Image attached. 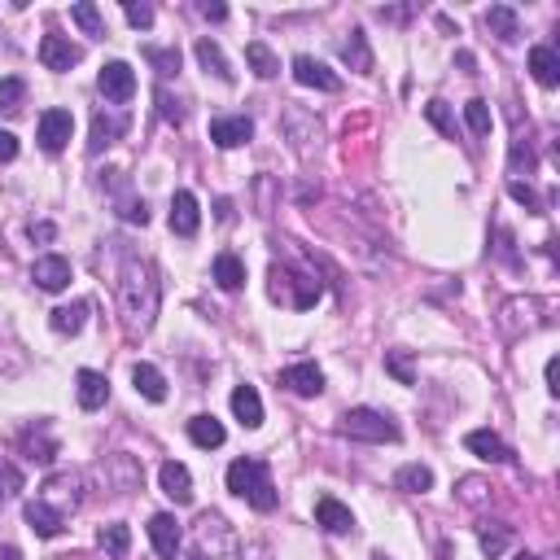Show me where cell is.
<instances>
[{
	"mask_svg": "<svg viewBox=\"0 0 560 560\" xmlns=\"http://www.w3.org/2000/svg\"><path fill=\"white\" fill-rule=\"evenodd\" d=\"M132 386H136V394H145L149 403H162V398H167V381H162V372L153 364L132 368Z\"/></svg>",
	"mask_w": 560,
	"mask_h": 560,
	"instance_id": "603a6c76",
	"label": "cell"
},
{
	"mask_svg": "<svg viewBox=\"0 0 560 560\" xmlns=\"http://www.w3.org/2000/svg\"><path fill=\"white\" fill-rule=\"evenodd\" d=\"M254 136V123L245 114H223V119H211V141L220 149H237Z\"/></svg>",
	"mask_w": 560,
	"mask_h": 560,
	"instance_id": "7c38bea8",
	"label": "cell"
},
{
	"mask_svg": "<svg viewBox=\"0 0 560 560\" xmlns=\"http://www.w3.org/2000/svg\"><path fill=\"white\" fill-rule=\"evenodd\" d=\"M158 482H162V495H167V499H175L180 508H184V504H193V473H189L180 460L162 464V468H158Z\"/></svg>",
	"mask_w": 560,
	"mask_h": 560,
	"instance_id": "8fae6325",
	"label": "cell"
},
{
	"mask_svg": "<svg viewBox=\"0 0 560 560\" xmlns=\"http://www.w3.org/2000/svg\"><path fill=\"white\" fill-rule=\"evenodd\" d=\"M386 372H390L398 386H416V372H412L408 350H386Z\"/></svg>",
	"mask_w": 560,
	"mask_h": 560,
	"instance_id": "836d02e7",
	"label": "cell"
},
{
	"mask_svg": "<svg viewBox=\"0 0 560 560\" xmlns=\"http://www.w3.org/2000/svg\"><path fill=\"white\" fill-rule=\"evenodd\" d=\"M464 447L486 464H508L512 460V447L499 438V434H490V429H473V434L464 438Z\"/></svg>",
	"mask_w": 560,
	"mask_h": 560,
	"instance_id": "9a60e30c",
	"label": "cell"
},
{
	"mask_svg": "<svg viewBox=\"0 0 560 560\" xmlns=\"http://www.w3.org/2000/svg\"><path fill=\"white\" fill-rule=\"evenodd\" d=\"M193 53H197V62L206 66V74H215V79H223V84H232V66H228V57H223V49L215 44V40L201 35Z\"/></svg>",
	"mask_w": 560,
	"mask_h": 560,
	"instance_id": "d4e9b609",
	"label": "cell"
},
{
	"mask_svg": "<svg viewBox=\"0 0 560 560\" xmlns=\"http://www.w3.org/2000/svg\"><path fill=\"white\" fill-rule=\"evenodd\" d=\"M71 18L79 26H84V35H105V23H101V9L93 5V0H79V5H71Z\"/></svg>",
	"mask_w": 560,
	"mask_h": 560,
	"instance_id": "1f68e13d",
	"label": "cell"
},
{
	"mask_svg": "<svg viewBox=\"0 0 560 560\" xmlns=\"http://www.w3.org/2000/svg\"><path fill=\"white\" fill-rule=\"evenodd\" d=\"M123 220L145 228V223H149V206H145V201H127V206H123Z\"/></svg>",
	"mask_w": 560,
	"mask_h": 560,
	"instance_id": "b9f144b4",
	"label": "cell"
},
{
	"mask_svg": "<svg viewBox=\"0 0 560 560\" xmlns=\"http://www.w3.org/2000/svg\"><path fill=\"white\" fill-rule=\"evenodd\" d=\"M530 74H535L543 88H556L560 84V57L552 44H535L530 49Z\"/></svg>",
	"mask_w": 560,
	"mask_h": 560,
	"instance_id": "ffe728a7",
	"label": "cell"
},
{
	"mask_svg": "<svg viewBox=\"0 0 560 560\" xmlns=\"http://www.w3.org/2000/svg\"><path fill=\"white\" fill-rule=\"evenodd\" d=\"M18 490H23V473L0 456V499H14Z\"/></svg>",
	"mask_w": 560,
	"mask_h": 560,
	"instance_id": "74e56055",
	"label": "cell"
},
{
	"mask_svg": "<svg viewBox=\"0 0 560 560\" xmlns=\"http://www.w3.org/2000/svg\"><path fill=\"white\" fill-rule=\"evenodd\" d=\"M425 119L438 127L442 136H456V119H451V110H447V101H429L425 105Z\"/></svg>",
	"mask_w": 560,
	"mask_h": 560,
	"instance_id": "8d00e7d4",
	"label": "cell"
},
{
	"mask_svg": "<svg viewBox=\"0 0 560 560\" xmlns=\"http://www.w3.org/2000/svg\"><path fill=\"white\" fill-rule=\"evenodd\" d=\"M26 97V84L18 74H9V79H0V110H18Z\"/></svg>",
	"mask_w": 560,
	"mask_h": 560,
	"instance_id": "e575fe53",
	"label": "cell"
},
{
	"mask_svg": "<svg viewBox=\"0 0 560 560\" xmlns=\"http://www.w3.org/2000/svg\"><path fill=\"white\" fill-rule=\"evenodd\" d=\"M477 538H482V552H486V556H504L512 530H508V526H490V521H486V526L477 530Z\"/></svg>",
	"mask_w": 560,
	"mask_h": 560,
	"instance_id": "d6a6232c",
	"label": "cell"
},
{
	"mask_svg": "<svg viewBox=\"0 0 560 560\" xmlns=\"http://www.w3.org/2000/svg\"><path fill=\"white\" fill-rule=\"evenodd\" d=\"M123 14H127V23L141 26V31H145V26H153V5H145V0H141V5H136V0H127V5H123Z\"/></svg>",
	"mask_w": 560,
	"mask_h": 560,
	"instance_id": "ab89813d",
	"label": "cell"
},
{
	"mask_svg": "<svg viewBox=\"0 0 560 560\" xmlns=\"http://www.w3.org/2000/svg\"><path fill=\"white\" fill-rule=\"evenodd\" d=\"M197 223H201L197 197L189 193V189H180V193L171 197V232H175V237H193Z\"/></svg>",
	"mask_w": 560,
	"mask_h": 560,
	"instance_id": "4fadbf2b",
	"label": "cell"
},
{
	"mask_svg": "<svg viewBox=\"0 0 560 560\" xmlns=\"http://www.w3.org/2000/svg\"><path fill=\"white\" fill-rule=\"evenodd\" d=\"M512 560H538V556H530V552H521V556H512Z\"/></svg>",
	"mask_w": 560,
	"mask_h": 560,
	"instance_id": "7dc6e473",
	"label": "cell"
},
{
	"mask_svg": "<svg viewBox=\"0 0 560 560\" xmlns=\"http://www.w3.org/2000/svg\"><path fill=\"white\" fill-rule=\"evenodd\" d=\"M23 516H26V526H31L40 538H57V535H62V526H66V521H62V512L53 508L49 499H31V504L23 508Z\"/></svg>",
	"mask_w": 560,
	"mask_h": 560,
	"instance_id": "e0dca14e",
	"label": "cell"
},
{
	"mask_svg": "<svg viewBox=\"0 0 560 560\" xmlns=\"http://www.w3.org/2000/svg\"><path fill=\"white\" fill-rule=\"evenodd\" d=\"M31 280H35L44 293H62L66 285H71V263H66L62 254H44V259H35Z\"/></svg>",
	"mask_w": 560,
	"mask_h": 560,
	"instance_id": "30bf717a",
	"label": "cell"
},
{
	"mask_svg": "<svg viewBox=\"0 0 560 560\" xmlns=\"http://www.w3.org/2000/svg\"><path fill=\"white\" fill-rule=\"evenodd\" d=\"M341 434L355 442H398V425H394V416L377 412V408H350L341 416Z\"/></svg>",
	"mask_w": 560,
	"mask_h": 560,
	"instance_id": "3957f363",
	"label": "cell"
},
{
	"mask_svg": "<svg viewBox=\"0 0 560 560\" xmlns=\"http://www.w3.org/2000/svg\"><path fill=\"white\" fill-rule=\"evenodd\" d=\"M149 543H153V552H158V556L175 560V552L184 547L180 521H175L171 512H158V516H149Z\"/></svg>",
	"mask_w": 560,
	"mask_h": 560,
	"instance_id": "52a82bcc",
	"label": "cell"
},
{
	"mask_svg": "<svg viewBox=\"0 0 560 560\" xmlns=\"http://www.w3.org/2000/svg\"><path fill=\"white\" fill-rule=\"evenodd\" d=\"M189 560H201V556H189Z\"/></svg>",
	"mask_w": 560,
	"mask_h": 560,
	"instance_id": "681fc988",
	"label": "cell"
},
{
	"mask_svg": "<svg viewBox=\"0 0 560 560\" xmlns=\"http://www.w3.org/2000/svg\"><path fill=\"white\" fill-rule=\"evenodd\" d=\"M280 386L293 390L298 398H319L324 394V372L316 364H290L280 372Z\"/></svg>",
	"mask_w": 560,
	"mask_h": 560,
	"instance_id": "9c48e42d",
	"label": "cell"
},
{
	"mask_svg": "<svg viewBox=\"0 0 560 560\" xmlns=\"http://www.w3.org/2000/svg\"><path fill=\"white\" fill-rule=\"evenodd\" d=\"M215 280H220V290L237 293L245 285V263L237 259V254H228V250H223L220 259H215Z\"/></svg>",
	"mask_w": 560,
	"mask_h": 560,
	"instance_id": "4316f807",
	"label": "cell"
},
{
	"mask_svg": "<svg viewBox=\"0 0 560 560\" xmlns=\"http://www.w3.org/2000/svg\"><path fill=\"white\" fill-rule=\"evenodd\" d=\"M71 132H74L71 110H57V105H53V110L40 114V132H35V136H40V149H44V153H62V149L71 145Z\"/></svg>",
	"mask_w": 560,
	"mask_h": 560,
	"instance_id": "5b68a950",
	"label": "cell"
},
{
	"mask_svg": "<svg viewBox=\"0 0 560 560\" xmlns=\"http://www.w3.org/2000/svg\"><path fill=\"white\" fill-rule=\"evenodd\" d=\"M0 560H23V552L18 547H0Z\"/></svg>",
	"mask_w": 560,
	"mask_h": 560,
	"instance_id": "bcb514c9",
	"label": "cell"
},
{
	"mask_svg": "<svg viewBox=\"0 0 560 560\" xmlns=\"http://www.w3.org/2000/svg\"><path fill=\"white\" fill-rule=\"evenodd\" d=\"M153 97H158V110H162V119H167V123H175V127L184 123V101H180V97H171L167 88H158Z\"/></svg>",
	"mask_w": 560,
	"mask_h": 560,
	"instance_id": "f35d334b",
	"label": "cell"
},
{
	"mask_svg": "<svg viewBox=\"0 0 560 560\" xmlns=\"http://www.w3.org/2000/svg\"><path fill=\"white\" fill-rule=\"evenodd\" d=\"M228 490L232 495H241V499H250L259 512H271L276 508V486H271V473L263 460H232L228 464Z\"/></svg>",
	"mask_w": 560,
	"mask_h": 560,
	"instance_id": "7a4b0ae2",
	"label": "cell"
},
{
	"mask_svg": "<svg viewBox=\"0 0 560 560\" xmlns=\"http://www.w3.org/2000/svg\"><path fill=\"white\" fill-rule=\"evenodd\" d=\"M40 62H44V66H49V71H71V66H79V62H84V49H79V44H71V40H66V35H44V40H40Z\"/></svg>",
	"mask_w": 560,
	"mask_h": 560,
	"instance_id": "ba28073f",
	"label": "cell"
},
{
	"mask_svg": "<svg viewBox=\"0 0 560 560\" xmlns=\"http://www.w3.org/2000/svg\"><path fill=\"white\" fill-rule=\"evenodd\" d=\"M97 88H101V97L105 101H132L136 97V71L127 66V62H105L97 74Z\"/></svg>",
	"mask_w": 560,
	"mask_h": 560,
	"instance_id": "8992f818",
	"label": "cell"
},
{
	"mask_svg": "<svg viewBox=\"0 0 560 560\" xmlns=\"http://www.w3.org/2000/svg\"><path fill=\"white\" fill-rule=\"evenodd\" d=\"M119 298H123L127 324L145 333L149 324H153V316H158V280H153V268L141 263V259H127L123 280H119Z\"/></svg>",
	"mask_w": 560,
	"mask_h": 560,
	"instance_id": "6da1fadb",
	"label": "cell"
},
{
	"mask_svg": "<svg viewBox=\"0 0 560 560\" xmlns=\"http://www.w3.org/2000/svg\"><path fill=\"white\" fill-rule=\"evenodd\" d=\"M232 412H237V420L245 429H259L263 425V398H259V390L254 386H237L232 390Z\"/></svg>",
	"mask_w": 560,
	"mask_h": 560,
	"instance_id": "d6986e66",
	"label": "cell"
},
{
	"mask_svg": "<svg viewBox=\"0 0 560 560\" xmlns=\"http://www.w3.org/2000/svg\"><path fill=\"white\" fill-rule=\"evenodd\" d=\"M290 71H293V79L302 84V88H316V93H341V79L324 62H316L311 53H298L290 62Z\"/></svg>",
	"mask_w": 560,
	"mask_h": 560,
	"instance_id": "277c9868",
	"label": "cell"
},
{
	"mask_svg": "<svg viewBox=\"0 0 560 560\" xmlns=\"http://www.w3.org/2000/svg\"><path fill=\"white\" fill-rule=\"evenodd\" d=\"M316 521L329 535H350L355 530V512L346 508V504H338L333 495H319L316 499Z\"/></svg>",
	"mask_w": 560,
	"mask_h": 560,
	"instance_id": "5bb4252c",
	"label": "cell"
},
{
	"mask_svg": "<svg viewBox=\"0 0 560 560\" xmlns=\"http://www.w3.org/2000/svg\"><path fill=\"white\" fill-rule=\"evenodd\" d=\"M145 57L158 74H180V49H145Z\"/></svg>",
	"mask_w": 560,
	"mask_h": 560,
	"instance_id": "d590c367",
	"label": "cell"
},
{
	"mask_svg": "<svg viewBox=\"0 0 560 560\" xmlns=\"http://www.w3.org/2000/svg\"><path fill=\"white\" fill-rule=\"evenodd\" d=\"M245 62H250V71L259 74V79H276V74H280V57H276L263 40L245 44Z\"/></svg>",
	"mask_w": 560,
	"mask_h": 560,
	"instance_id": "484cf974",
	"label": "cell"
},
{
	"mask_svg": "<svg viewBox=\"0 0 560 560\" xmlns=\"http://www.w3.org/2000/svg\"><path fill=\"white\" fill-rule=\"evenodd\" d=\"M14 158H18V136L0 132V162H14Z\"/></svg>",
	"mask_w": 560,
	"mask_h": 560,
	"instance_id": "7bdbcfd3",
	"label": "cell"
},
{
	"mask_svg": "<svg viewBox=\"0 0 560 560\" xmlns=\"http://www.w3.org/2000/svg\"><path fill=\"white\" fill-rule=\"evenodd\" d=\"M464 123H468V132L473 136H490V127H495V114H490V101L473 97L464 105Z\"/></svg>",
	"mask_w": 560,
	"mask_h": 560,
	"instance_id": "4dcf8cb0",
	"label": "cell"
},
{
	"mask_svg": "<svg viewBox=\"0 0 560 560\" xmlns=\"http://www.w3.org/2000/svg\"><path fill=\"white\" fill-rule=\"evenodd\" d=\"M341 62H346L350 71L372 74V49H368V35H364V31H350V35L341 40Z\"/></svg>",
	"mask_w": 560,
	"mask_h": 560,
	"instance_id": "44dd1931",
	"label": "cell"
},
{
	"mask_svg": "<svg viewBox=\"0 0 560 560\" xmlns=\"http://www.w3.org/2000/svg\"><path fill=\"white\" fill-rule=\"evenodd\" d=\"M74 394H79V408L84 412H97V408H105V398H110V381L101 372H93V368H84L74 377Z\"/></svg>",
	"mask_w": 560,
	"mask_h": 560,
	"instance_id": "2e32d148",
	"label": "cell"
},
{
	"mask_svg": "<svg viewBox=\"0 0 560 560\" xmlns=\"http://www.w3.org/2000/svg\"><path fill=\"white\" fill-rule=\"evenodd\" d=\"M197 9H201V18H211V23H223V18H228V5H211V0H201Z\"/></svg>",
	"mask_w": 560,
	"mask_h": 560,
	"instance_id": "ee69618b",
	"label": "cell"
},
{
	"mask_svg": "<svg viewBox=\"0 0 560 560\" xmlns=\"http://www.w3.org/2000/svg\"><path fill=\"white\" fill-rule=\"evenodd\" d=\"M508 193H512V201H521V206H526V211H543V201H538V193L535 189H530V184H521V180H512L508 184Z\"/></svg>",
	"mask_w": 560,
	"mask_h": 560,
	"instance_id": "60d3db41",
	"label": "cell"
},
{
	"mask_svg": "<svg viewBox=\"0 0 560 560\" xmlns=\"http://www.w3.org/2000/svg\"><path fill=\"white\" fill-rule=\"evenodd\" d=\"M189 438H193V447H201V451H215V447H223V425L215 420V416H193L189 420Z\"/></svg>",
	"mask_w": 560,
	"mask_h": 560,
	"instance_id": "cb8c5ba5",
	"label": "cell"
},
{
	"mask_svg": "<svg viewBox=\"0 0 560 560\" xmlns=\"http://www.w3.org/2000/svg\"><path fill=\"white\" fill-rule=\"evenodd\" d=\"M123 132H127V114H97V119H93V141H88V149L101 153L105 145H114Z\"/></svg>",
	"mask_w": 560,
	"mask_h": 560,
	"instance_id": "7402d4cb",
	"label": "cell"
},
{
	"mask_svg": "<svg viewBox=\"0 0 560 560\" xmlns=\"http://www.w3.org/2000/svg\"><path fill=\"white\" fill-rule=\"evenodd\" d=\"M372 560H390V556H386V552H372Z\"/></svg>",
	"mask_w": 560,
	"mask_h": 560,
	"instance_id": "c3c4849f",
	"label": "cell"
},
{
	"mask_svg": "<svg viewBox=\"0 0 560 560\" xmlns=\"http://www.w3.org/2000/svg\"><path fill=\"white\" fill-rule=\"evenodd\" d=\"M97 543H101V552H105V556L123 560V556H127V547H132V530H127L123 521H114V526H105V530L97 535Z\"/></svg>",
	"mask_w": 560,
	"mask_h": 560,
	"instance_id": "f546056e",
	"label": "cell"
},
{
	"mask_svg": "<svg viewBox=\"0 0 560 560\" xmlns=\"http://www.w3.org/2000/svg\"><path fill=\"white\" fill-rule=\"evenodd\" d=\"M84 316H88V302H71V307H57L49 316L53 333H62V338H74L79 329H84Z\"/></svg>",
	"mask_w": 560,
	"mask_h": 560,
	"instance_id": "83f0119b",
	"label": "cell"
},
{
	"mask_svg": "<svg viewBox=\"0 0 560 560\" xmlns=\"http://www.w3.org/2000/svg\"><path fill=\"white\" fill-rule=\"evenodd\" d=\"M394 486L408 490V495H425V490L434 486V473H429L425 464H403V468L394 473Z\"/></svg>",
	"mask_w": 560,
	"mask_h": 560,
	"instance_id": "f1b7e54d",
	"label": "cell"
},
{
	"mask_svg": "<svg viewBox=\"0 0 560 560\" xmlns=\"http://www.w3.org/2000/svg\"><path fill=\"white\" fill-rule=\"evenodd\" d=\"M547 390L560 394V359H556V355L547 359Z\"/></svg>",
	"mask_w": 560,
	"mask_h": 560,
	"instance_id": "f6af8a7d",
	"label": "cell"
},
{
	"mask_svg": "<svg viewBox=\"0 0 560 560\" xmlns=\"http://www.w3.org/2000/svg\"><path fill=\"white\" fill-rule=\"evenodd\" d=\"M486 26H490V35H499L504 44H516V40H521V18H516L512 5H490Z\"/></svg>",
	"mask_w": 560,
	"mask_h": 560,
	"instance_id": "ac0fdd59",
	"label": "cell"
}]
</instances>
